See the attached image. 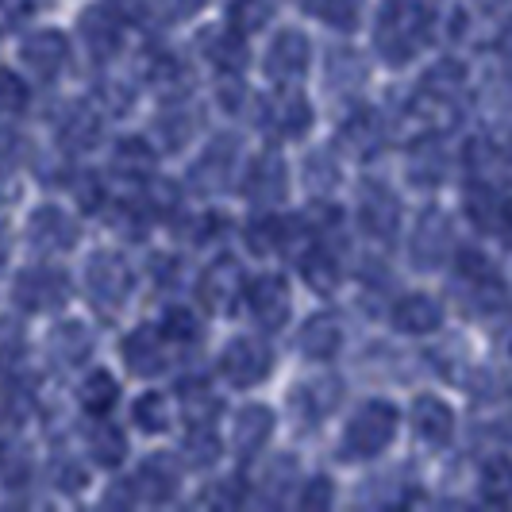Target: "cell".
Masks as SVG:
<instances>
[{"label": "cell", "mask_w": 512, "mask_h": 512, "mask_svg": "<svg viewBox=\"0 0 512 512\" xmlns=\"http://www.w3.org/2000/svg\"><path fill=\"white\" fill-rule=\"evenodd\" d=\"M301 351H305L308 359H332L335 351H339V343H343V332H339V320L335 316H312L305 328H301Z\"/></svg>", "instance_id": "cell-25"}, {"label": "cell", "mask_w": 512, "mask_h": 512, "mask_svg": "<svg viewBox=\"0 0 512 512\" xmlns=\"http://www.w3.org/2000/svg\"><path fill=\"white\" fill-rule=\"evenodd\" d=\"M27 243L43 255H58V251H70L77 243V228L74 220L62 212V208H39L27 224Z\"/></svg>", "instance_id": "cell-10"}, {"label": "cell", "mask_w": 512, "mask_h": 512, "mask_svg": "<svg viewBox=\"0 0 512 512\" xmlns=\"http://www.w3.org/2000/svg\"><path fill=\"white\" fill-rule=\"evenodd\" d=\"M339 143H343L351 154H359V158L378 154V151H382V143H385L382 116H378L374 108H359V112H355V116L343 124V131H339Z\"/></svg>", "instance_id": "cell-18"}, {"label": "cell", "mask_w": 512, "mask_h": 512, "mask_svg": "<svg viewBox=\"0 0 512 512\" xmlns=\"http://www.w3.org/2000/svg\"><path fill=\"white\" fill-rule=\"evenodd\" d=\"M324 505H332V482L328 478H312L305 486V497H301V509L316 512L324 509Z\"/></svg>", "instance_id": "cell-51"}, {"label": "cell", "mask_w": 512, "mask_h": 512, "mask_svg": "<svg viewBox=\"0 0 512 512\" xmlns=\"http://www.w3.org/2000/svg\"><path fill=\"white\" fill-rule=\"evenodd\" d=\"M243 193L255 201V205H278L289 193V166L278 151H266L255 158L251 174L243 181Z\"/></svg>", "instance_id": "cell-7"}, {"label": "cell", "mask_w": 512, "mask_h": 512, "mask_svg": "<svg viewBox=\"0 0 512 512\" xmlns=\"http://www.w3.org/2000/svg\"><path fill=\"white\" fill-rule=\"evenodd\" d=\"M451 220L443 212H424L420 224H416V235H412V258L420 266H443L447 255H451Z\"/></svg>", "instance_id": "cell-13"}, {"label": "cell", "mask_w": 512, "mask_h": 512, "mask_svg": "<svg viewBox=\"0 0 512 512\" xmlns=\"http://www.w3.org/2000/svg\"><path fill=\"white\" fill-rule=\"evenodd\" d=\"M282 231H285L282 220H274V216H258L255 224L247 228V247H251L255 255H274V251L285 243Z\"/></svg>", "instance_id": "cell-39"}, {"label": "cell", "mask_w": 512, "mask_h": 512, "mask_svg": "<svg viewBox=\"0 0 512 512\" xmlns=\"http://www.w3.org/2000/svg\"><path fill=\"white\" fill-rule=\"evenodd\" d=\"M154 166V151L147 147V139L139 135H128L116 143V154H112V170L124 174V178H147Z\"/></svg>", "instance_id": "cell-29"}, {"label": "cell", "mask_w": 512, "mask_h": 512, "mask_svg": "<svg viewBox=\"0 0 512 512\" xmlns=\"http://www.w3.org/2000/svg\"><path fill=\"white\" fill-rule=\"evenodd\" d=\"M436 8L432 0H382L378 8V51L389 66H405L416 58V51L432 39Z\"/></svg>", "instance_id": "cell-1"}, {"label": "cell", "mask_w": 512, "mask_h": 512, "mask_svg": "<svg viewBox=\"0 0 512 512\" xmlns=\"http://www.w3.org/2000/svg\"><path fill=\"white\" fill-rule=\"evenodd\" d=\"M412 116H416L420 131H428V135H443V131H451L455 124H459L455 101H451L447 93H428V89H424V97L416 101Z\"/></svg>", "instance_id": "cell-26"}, {"label": "cell", "mask_w": 512, "mask_h": 512, "mask_svg": "<svg viewBox=\"0 0 512 512\" xmlns=\"http://www.w3.org/2000/svg\"><path fill=\"white\" fill-rule=\"evenodd\" d=\"M270 20V0H235L231 4V27L235 31H258V27Z\"/></svg>", "instance_id": "cell-43"}, {"label": "cell", "mask_w": 512, "mask_h": 512, "mask_svg": "<svg viewBox=\"0 0 512 512\" xmlns=\"http://www.w3.org/2000/svg\"><path fill=\"white\" fill-rule=\"evenodd\" d=\"M20 58H24V66L35 77L51 81V77H58V70L66 66V58H70V43H66V35H62V31H35V35H27L24 39Z\"/></svg>", "instance_id": "cell-11"}, {"label": "cell", "mask_w": 512, "mask_h": 512, "mask_svg": "<svg viewBox=\"0 0 512 512\" xmlns=\"http://www.w3.org/2000/svg\"><path fill=\"white\" fill-rule=\"evenodd\" d=\"M339 397H343L339 378H316V382L301 385V389L289 397V405H293V409H301V416L312 424V420H320L324 412H332L335 405H339Z\"/></svg>", "instance_id": "cell-23"}, {"label": "cell", "mask_w": 512, "mask_h": 512, "mask_svg": "<svg viewBox=\"0 0 512 512\" xmlns=\"http://www.w3.org/2000/svg\"><path fill=\"white\" fill-rule=\"evenodd\" d=\"M27 154V143L20 131L12 128H0V178H8V174H16L20 170V162H24Z\"/></svg>", "instance_id": "cell-45"}, {"label": "cell", "mask_w": 512, "mask_h": 512, "mask_svg": "<svg viewBox=\"0 0 512 512\" xmlns=\"http://www.w3.org/2000/svg\"><path fill=\"white\" fill-rule=\"evenodd\" d=\"M301 274L316 293H332L339 285V262H335V255H328V247H316L301 258Z\"/></svg>", "instance_id": "cell-32"}, {"label": "cell", "mask_w": 512, "mask_h": 512, "mask_svg": "<svg viewBox=\"0 0 512 512\" xmlns=\"http://www.w3.org/2000/svg\"><path fill=\"white\" fill-rule=\"evenodd\" d=\"M266 120L282 131V135L297 139V135H305L312 128V104H308V97L301 89H293L285 81L282 89L270 97V104H266Z\"/></svg>", "instance_id": "cell-14"}, {"label": "cell", "mask_w": 512, "mask_h": 512, "mask_svg": "<svg viewBox=\"0 0 512 512\" xmlns=\"http://www.w3.org/2000/svg\"><path fill=\"white\" fill-rule=\"evenodd\" d=\"M116 397H120V385H116V378H112L108 370H93V374L81 382V393H77L81 409L89 412V416H104V412H112Z\"/></svg>", "instance_id": "cell-28"}, {"label": "cell", "mask_w": 512, "mask_h": 512, "mask_svg": "<svg viewBox=\"0 0 512 512\" xmlns=\"http://www.w3.org/2000/svg\"><path fill=\"white\" fill-rule=\"evenodd\" d=\"M27 474H31V459H27L24 447L0 443V478H4V486H24Z\"/></svg>", "instance_id": "cell-42"}, {"label": "cell", "mask_w": 512, "mask_h": 512, "mask_svg": "<svg viewBox=\"0 0 512 512\" xmlns=\"http://www.w3.org/2000/svg\"><path fill=\"white\" fill-rule=\"evenodd\" d=\"M397 432V409L385 401H366L343 432V459H374Z\"/></svg>", "instance_id": "cell-2"}, {"label": "cell", "mask_w": 512, "mask_h": 512, "mask_svg": "<svg viewBox=\"0 0 512 512\" xmlns=\"http://www.w3.org/2000/svg\"><path fill=\"white\" fill-rule=\"evenodd\" d=\"M466 212H470L474 228H497L501 205H497V197H493L489 185H470V189H466Z\"/></svg>", "instance_id": "cell-35"}, {"label": "cell", "mask_w": 512, "mask_h": 512, "mask_svg": "<svg viewBox=\"0 0 512 512\" xmlns=\"http://www.w3.org/2000/svg\"><path fill=\"white\" fill-rule=\"evenodd\" d=\"M135 482H139V493H143L147 501H170V497L178 493L181 470H178V462H174V455H151V459L139 466Z\"/></svg>", "instance_id": "cell-19"}, {"label": "cell", "mask_w": 512, "mask_h": 512, "mask_svg": "<svg viewBox=\"0 0 512 512\" xmlns=\"http://www.w3.org/2000/svg\"><path fill=\"white\" fill-rule=\"evenodd\" d=\"M181 412L193 428H208L216 416H220V397L201 382H185L181 385Z\"/></svg>", "instance_id": "cell-30"}, {"label": "cell", "mask_w": 512, "mask_h": 512, "mask_svg": "<svg viewBox=\"0 0 512 512\" xmlns=\"http://www.w3.org/2000/svg\"><path fill=\"white\" fill-rule=\"evenodd\" d=\"M35 0H0V31H16V27L31 20Z\"/></svg>", "instance_id": "cell-50"}, {"label": "cell", "mask_w": 512, "mask_h": 512, "mask_svg": "<svg viewBox=\"0 0 512 512\" xmlns=\"http://www.w3.org/2000/svg\"><path fill=\"white\" fill-rule=\"evenodd\" d=\"M459 274L466 282H474L478 293H486V289H501V278H497V270H493V262L486 255H478V251H462L459 255Z\"/></svg>", "instance_id": "cell-37"}, {"label": "cell", "mask_w": 512, "mask_h": 512, "mask_svg": "<svg viewBox=\"0 0 512 512\" xmlns=\"http://www.w3.org/2000/svg\"><path fill=\"white\" fill-rule=\"evenodd\" d=\"M235 170V151H231L228 139H216L193 166V185L205 189V193H216L228 185V174Z\"/></svg>", "instance_id": "cell-20"}, {"label": "cell", "mask_w": 512, "mask_h": 512, "mask_svg": "<svg viewBox=\"0 0 512 512\" xmlns=\"http://www.w3.org/2000/svg\"><path fill=\"white\" fill-rule=\"evenodd\" d=\"M162 335L174 339V343H189L197 335V316L189 308H166L162 316Z\"/></svg>", "instance_id": "cell-47"}, {"label": "cell", "mask_w": 512, "mask_h": 512, "mask_svg": "<svg viewBox=\"0 0 512 512\" xmlns=\"http://www.w3.org/2000/svg\"><path fill=\"white\" fill-rule=\"evenodd\" d=\"M270 366H274V355H270V347L266 343H258V339H235L224 347V355H220V370H224V378L231 385H258L266 374H270Z\"/></svg>", "instance_id": "cell-5"}, {"label": "cell", "mask_w": 512, "mask_h": 512, "mask_svg": "<svg viewBox=\"0 0 512 512\" xmlns=\"http://www.w3.org/2000/svg\"><path fill=\"white\" fill-rule=\"evenodd\" d=\"M482 493H486V501H493V505L512 501V466L509 462L505 459L486 462V470H482Z\"/></svg>", "instance_id": "cell-40"}, {"label": "cell", "mask_w": 512, "mask_h": 512, "mask_svg": "<svg viewBox=\"0 0 512 512\" xmlns=\"http://www.w3.org/2000/svg\"><path fill=\"white\" fill-rule=\"evenodd\" d=\"M124 359H128V370L139 374V378H154L166 370V335L158 328H139L124 339Z\"/></svg>", "instance_id": "cell-15"}, {"label": "cell", "mask_w": 512, "mask_h": 512, "mask_svg": "<svg viewBox=\"0 0 512 512\" xmlns=\"http://www.w3.org/2000/svg\"><path fill=\"white\" fill-rule=\"evenodd\" d=\"M201 47H205L208 62H212L216 70H224V74H235V70L247 66V43H243V31H235V27L208 31Z\"/></svg>", "instance_id": "cell-21"}, {"label": "cell", "mask_w": 512, "mask_h": 512, "mask_svg": "<svg viewBox=\"0 0 512 512\" xmlns=\"http://www.w3.org/2000/svg\"><path fill=\"white\" fill-rule=\"evenodd\" d=\"M208 0H154V8H158V16L162 20H170V24H181V20H193L201 8H205Z\"/></svg>", "instance_id": "cell-49"}, {"label": "cell", "mask_w": 512, "mask_h": 512, "mask_svg": "<svg viewBox=\"0 0 512 512\" xmlns=\"http://www.w3.org/2000/svg\"><path fill=\"white\" fill-rule=\"evenodd\" d=\"M81 39L97 58H112L120 51V20L112 12H104V8H89L81 16Z\"/></svg>", "instance_id": "cell-22"}, {"label": "cell", "mask_w": 512, "mask_h": 512, "mask_svg": "<svg viewBox=\"0 0 512 512\" xmlns=\"http://www.w3.org/2000/svg\"><path fill=\"white\" fill-rule=\"evenodd\" d=\"M247 301H251V312L255 320L266 328V332H278L289 320V285L278 274H262L247 285Z\"/></svg>", "instance_id": "cell-9"}, {"label": "cell", "mask_w": 512, "mask_h": 512, "mask_svg": "<svg viewBox=\"0 0 512 512\" xmlns=\"http://www.w3.org/2000/svg\"><path fill=\"white\" fill-rule=\"evenodd\" d=\"M412 424H416L420 439H428V443H447L451 432H455V412L447 409L439 397H420V401L412 405Z\"/></svg>", "instance_id": "cell-24"}, {"label": "cell", "mask_w": 512, "mask_h": 512, "mask_svg": "<svg viewBox=\"0 0 512 512\" xmlns=\"http://www.w3.org/2000/svg\"><path fill=\"white\" fill-rule=\"evenodd\" d=\"M89 451H93V459L101 462V466H120L124 455H128V439H124V432L116 424H97L89 432Z\"/></svg>", "instance_id": "cell-33"}, {"label": "cell", "mask_w": 512, "mask_h": 512, "mask_svg": "<svg viewBox=\"0 0 512 512\" xmlns=\"http://www.w3.org/2000/svg\"><path fill=\"white\" fill-rule=\"evenodd\" d=\"M77 197H81V208H89V212H93V208L101 205V181L85 174V178L77 181Z\"/></svg>", "instance_id": "cell-53"}, {"label": "cell", "mask_w": 512, "mask_h": 512, "mask_svg": "<svg viewBox=\"0 0 512 512\" xmlns=\"http://www.w3.org/2000/svg\"><path fill=\"white\" fill-rule=\"evenodd\" d=\"M185 462L189 466H212V462L220 459V443H216V436L212 432H205V428H197L193 436L185 439Z\"/></svg>", "instance_id": "cell-44"}, {"label": "cell", "mask_w": 512, "mask_h": 512, "mask_svg": "<svg viewBox=\"0 0 512 512\" xmlns=\"http://www.w3.org/2000/svg\"><path fill=\"white\" fill-rule=\"evenodd\" d=\"M58 131H62V143H66V147L85 151V147H93V143L101 139V116H97L93 108H70Z\"/></svg>", "instance_id": "cell-31"}, {"label": "cell", "mask_w": 512, "mask_h": 512, "mask_svg": "<svg viewBox=\"0 0 512 512\" xmlns=\"http://www.w3.org/2000/svg\"><path fill=\"white\" fill-rule=\"evenodd\" d=\"M497 228H501V235H505V243L512 247V201H505V205H501V216H497Z\"/></svg>", "instance_id": "cell-54"}, {"label": "cell", "mask_w": 512, "mask_h": 512, "mask_svg": "<svg viewBox=\"0 0 512 512\" xmlns=\"http://www.w3.org/2000/svg\"><path fill=\"white\" fill-rule=\"evenodd\" d=\"M397 220H401V205H397V197L385 189V185H362L359 193V224L366 235H374V239H389L393 231H397Z\"/></svg>", "instance_id": "cell-12"}, {"label": "cell", "mask_w": 512, "mask_h": 512, "mask_svg": "<svg viewBox=\"0 0 512 512\" xmlns=\"http://www.w3.org/2000/svg\"><path fill=\"white\" fill-rule=\"evenodd\" d=\"M193 131H197V120H193V112H189V108H170V112L158 120V135H162V139H166V147H174V151H178Z\"/></svg>", "instance_id": "cell-41"}, {"label": "cell", "mask_w": 512, "mask_h": 512, "mask_svg": "<svg viewBox=\"0 0 512 512\" xmlns=\"http://www.w3.org/2000/svg\"><path fill=\"white\" fill-rule=\"evenodd\" d=\"M409 178L416 185H436L443 178V154L432 151V139H424L416 151L409 154Z\"/></svg>", "instance_id": "cell-34"}, {"label": "cell", "mask_w": 512, "mask_h": 512, "mask_svg": "<svg viewBox=\"0 0 512 512\" xmlns=\"http://www.w3.org/2000/svg\"><path fill=\"white\" fill-rule=\"evenodd\" d=\"M47 351H51V359L58 362V366H77V362L93 351V339H89V332H85L81 324L70 320V324H58L51 332Z\"/></svg>", "instance_id": "cell-27"}, {"label": "cell", "mask_w": 512, "mask_h": 512, "mask_svg": "<svg viewBox=\"0 0 512 512\" xmlns=\"http://www.w3.org/2000/svg\"><path fill=\"white\" fill-rule=\"evenodd\" d=\"M66 297H70V282L54 266H31L16 278V305L27 312H54L66 305Z\"/></svg>", "instance_id": "cell-4"}, {"label": "cell", "mask_w": 512, "mask_h": 512, "mask_svg": "<svg viewBox=\"0 0 512 512\" xmlns=\"http://www.w3.org/2000/svg\"><path fill=\"white\" fill-rule=\"evenodd\" d=\"M312 8L324 16V24L332 27H355V20H359V8H355V0H312Z\"/></svg>", "instance_id": "cell-48"}, {"label": "cell", "mask_w": 512, "mask_h": 512, "mask_svg": "<svg viewBox=\"0 0 512 512\" xmlns=\"http://www.w3.org/2000/svg\"><path fill=\"white\" fill-rule=\"evenodd\" d=\"M85 289H89L93 305L101 308V312H116L131 293V270L124 255L97 251V255L89 258V266H85Z\"/></svg>", "instance_id": "cell-3"}, {"label": "cell", "mask_w": 512, "mask_h": 512, "mask_svg": "<svg viewBox=\"0 0 512 512\" xmlns=\"http://www.w3.org/2000/svg\"><path fill=\"white\" fill-rule=\"evenodd\" d=\"M108 12H112L120 24H135L139 12H143V0H108Z\"/></svg>", "instance_id": "cell-52"}, {"label": "cell", "mask_w": 512, "mask_h": 512, "mask_svg": "<svg viewBox=\"0 0 512 512\" xmlns=\"http://www.w3.org/2000/svg\"><path fill=\"white\" fill-rule=\"evenodd\" d=\"M27 104V85L12 70H0V116H16Z\"/></svg>", "instance_id": "cell-46"}, {"label": "cell", "mask_w": 512, "mask_h": 512, "mask_svg": "<svg viewBox=\"0 0 512 512\" xmlns=\"http://www.w3.org/2000/svg\"><path fill=\"white\" fill-rule=\"evenodd\" d=\"M135 424L143 428V432H166V424H170V405H166V397L162 393H143L139 401H135Z\"/></svg>", "instance_id": "cell-36"}, {"label": "cell", "mask_w": 512, "mask_h": 512, "mask_svg": "<svg viewBox=\"0 0 512 512\" xmlns=\"http://www.w3.org/2000/svg\"><path fill=\"white\" fill-rule=\"evenodd\" d=\"M270 436H274V412L262 409V405H247V409L235 416V424H231V447L243 459L258 455Z\"/></svg>", "instance_id": "cell-16"}, {"label": "cell", "mask_w": 512, "mask_h": 512, "mask_svg": "<svg viewBox=\"0 0 512 512\" xmlns=\"http://www.w3.org/2000/svg\"><path fill=\"white\" fill-rule=\"evenodd\" d=\"M239 297H243V270H239V262L235 258H216L205 270V278H201V301H205V308L216 312V316H224V312L239 305Z\"/></svg>", "instance_id": "cell-6"}, {"label": "cell", "mask_w": 512, "mask_h": 512, "mask_svg": "<svg viewBox=\"0 0 512 512\" xmlns=\"http://www.w3.org/2000/svg\"><path fill=\"white\" fill-rule=\"evenodd\" d=\"M462 81H466V66H462L459 58H443V62H436L432 70H428V77H424V89L428 93H459Z\"/></svg>", "instance_id": "cell-38"}, {"label": "cell", "mask_w": 512, "mask_h": 512, "mask_svg": "<svg viewBox=\"0 0 512 512\" xmlns=\"http://www.w3.org/2000/svg\"><path fill=\"white\" fill-rule=\"evenodd\" d=\"M393 324H397V332L405 335L436 332L439 324H443V305H439L432 293H409V297H401L397 308H393Z\"/></svg>", "instance_id": "cell-17"}, {"label": "cell", "mask_w": 512, "mask_h": 512, "mask_svg": "<svg viewBox=\"0 0 512 512\" xmlns=\"http://www.w3.org/2000/svg\"><path fill=\"white\" fill-rule=\"evenodd\" d=\"M262 70L274 77L278 85L285 81H297V77L308 70V35L305 31H278L274 35V43H270V51H266V62H262Z\"/></svg>", "instance_id": "cell-8"}]
</instances>
